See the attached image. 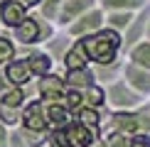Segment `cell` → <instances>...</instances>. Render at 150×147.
Masks as SVG:
<instances>
[{
    "mask_svg": "<svg viewBox=\"0 0 150 147\" xmlns=\"http://www.w3.org/2000/svg\"><path fill=\"white\" fill-rule=\"evenodd\" d=\"M74 120H79L81 125H86L89 130H93L96 135H101V132H103V123H106V118L101 115V110H98V108H89V106H84L81 110H76V113H74Z\"/></svg>",
    "mask_w": 150,
    "mask_h": 147,
    "instance_id": "obj_19",
    "label": "cell"
},
{
    "mask_svg": "<svg viewBox=\"0 0 150 147\" xmlns=\"http://www.w3.org/2000/svg\"><path fill=\"white\" fill-rule=\"evenodd\" d=\"M25 17H27V10L17 0H0V24H3V29L17 27Z\"/></svg>",
    "mask_w": 150,
    "mask_h": 147,
    "instance_id": "obj_15",
    "label": "cell"
},
{
    "mask_svg": "<svg viewBox=\"0 0 150 147\" xmlns=\"http://www.w3.org/2000/svg\"><path fill=\"white\" fill-rule=\"evenodd\" d=\"M84 101L89 108H98L101 110L106 106V93H103V86L101 83H91L84 88Z\"/></svg>",
    "mask_w": 150,
    "mask_h": 147,
    "instance_id": "obj_25",
    "label": "cell"
},
{
    "mask_svg": "<svg viewBox=\"0 0 150 147\" xmlns=\"http://www.w3.org/2000/svg\"><path fill=\"white\" fill-rule=\"evenodd\" d=\"M59 5H62V0H42L40 3V8H37L35 12H40L42 17H47V20H57V12H59Z\"/></svg>",
    "mask_w": 150,
    "mask_h": 147,
    "instance_id": "obj_29",
    "label": "cell"
},
{
    "mask_svg": "<svg viewBox=\"0 0 150 147\" xmlns=\"http://www.w3.org/2000/svg\"><path fill=\"white\" fill-rule=\"evenodd\" d=\"M126 147H150V132H135V135H130Z\"/></svg>",
    "mask_w": 150,
    "mask_h": 147,
    "instance_id": "obj_30",
    "label": "cell"
},
{
    "mask_svg": "<svg viewBox=\"0 0 150 147\" xmlns=\"http://www.w3.org/2000/svg\"><path fill=\"white\" fill-rule=\"evenodd\" d=\"M62 103H64L67 110L74 115L76 110H81V108L86 106V101H84V91H79V88H67L64 96H62Z\"/></svg>",
    "mask_w": 150,
    "mask_h": 147,
    "instance_id": "obj_27",
    "label": "cell"
},
{
    "mask_svg": "<svg viewBox=\"0 0 150 147\" xmlns=\"http://www.w3.org/2000/svg\"><path fill=\"white\" fill-rule=\"evenodd\" d=\"M15 57H17V44L12 42L10 32H0V69Z\"/></svg>",
    "mask_w": 150,
    "mask_h": 147,
    "instance_id": "obj_26",
    "label": "cell"
},
{
    "mask_svg": "<svg viewBox=\"0 0 150 147\" xmlns=\"http://www.w3.org/2000/svg\"><path fill=\"white\" fill-rule=\"evenodd\" d=\"M89 147H106V145H103V140H101V135H98V137H96V140H93V142H91Z\"/></svg>",
    "mask_w": 150,
    "mask_h": 147,
    "instance_id": "obj_35",
    "label": "cell"
},
{
    "mask_svg": "<svg viewBox=\"0 0 150 147\" xmlns=\"http://www.w3.org/2000/svg\"><path fill=\"white\" fill-rule=\"evenodd\" d=\"M101 27H103V10L98 8V5H93V8H89L84 15H79L71 24H67L64 32L69 37H74V39H79V37H86V34L96 32V29H101Z\"/></svg>",
    "mask_w": 150,
    "mask_h": 147,
    "instance_id": "obj_7",
    "label": "cell"
},
{
    "mask_svg": "<svg viewBox=\"0 0 150 147\" xmlns=\"http://www.w3.org/2000/svg\"><path fill=\"white\" fill-rule=\"evenodd\" d=\"M71 42H74V37H69L67 32H54L45 44H42V49H45L49 57L54 59V64H57V61H62V57H64V52L69 49Z\"/></svg>",
    "mask_w": 150,
    "mask_h": 147,
    "instance_id": "obj_17",
    "label": "cell"
},
{
    "mask_svg": "<svg viewBox=\"0 0 150 147\" xmlns=\"http://www.w3.org/2000/svg\"><path fill=\"white\" fill-rule=\"evenodd\" d=\"M121 66H123V57L111 61V64H93L91 71H93V78H96V83H108L113 81V78H121Z\"/></svg>",
    "mask_w": 150,
    "mask_h": 147,
    "instance_id": "obj_21",
    "label": "cell"
},
{
    "mask_svg": "<svg viewBox=\"0 0 150 147\" xmlns=\"http://www.w3.org/2000/svg\"><path fill=\"white\" fill-rule=\"evenodd\" d=\"M135 12H123V10H113V12H103V27L116 29V32H123V29L130 24Z\"/></svg>",
    "mask_w": 150,
    "mask_h": 147,
    "instance_id": "obj_24",
    "label": "cell"
},
{
    "mask_svg": "<svg viewBox=\"0 0 150 147\" xmlns=\"http://www.w3.org/2000/svg\"><path fill=\"white\" fill-rule=\"evenodd\" d=\"M62 76H64L67 88H79V91H84L86 86L96 83L91 66H84V69H69V71H64V74H62Z\"/></svg>",
    "mask_w": 150,
    "mask_h": 147,
    "instance_id": "obj_18",
    "label": "cell"
},
{
    "mask_svg": "<svg viewBox=\"0 0 150 147\" xmlns=\"http://www.w3.org/2000/svg\"><path fill=\"white\" fill-rule=\"evenodd\" d=\"M98 8L103 12H113V10H123V12H135L140 8H145L148 0H98Z\"/></svg>",
    "mask_w": 150,
    "mask_h": 147,
    "instance_id": "obj_23",
    "label": "cell"
},
{
    "mask_svg": "<svg viewBox=\"0 0 150 147\" xmlns=\"http://www.w3.org/2000/svg\"><path fill=\"white\" fill-rule=\"evenodd\" d=\"M103 127L106 130L123 132L126 137H130L135 132H150V118L145 115L143 106L130 108V110H111V115L106 118Z\"/></svg>",
    "mask_w": 150,
    "mask_h": 147,
    "instance_id": "obj_3",
    "label": "cell"
},
{
    "mask_svg": "<svg viewBox=\"0 0 150 147\" xmlns=\"http://www.w3.org/2000/svg\"><path fill=\"white\" fill-rule=\"evenodd\" d=\"M121 78H123V81H126V83H128L138 96L150 98V71H148V69H143V66H135V64H130V61L123 59Z\"/></svg>",
    "mask_w": 150,
    "mask_h": 147,
    "instance_id": "obj_11",
    "label": "cell"
},
{
    "mask_svg": "<svg viewBox=\"0 0 150 147\" xmlns=\"http://www.w3.org/2000/svg\"><path fill=\"white\" fill-rule=\"evenodd\" d=\"M49 132H30L15 125L8 130V147H47Z\"/></svg>",
    "mask_w": 150,
    "mask_h": 147,
    "instance_id": "obj_12",
    "label": "cell"
},
{
    "mask_svg": "<svg viewBox=\"0 0 150 147\" xmlns=\"http://www.w3.org/2000/svg\"><path fill=\"white\" fill-rule=\"evenodd\" d=\"M98 135L89 130L86 125H81L79 120H69L67 125L57 127V130H49V142H57L62 147H89Z\"/></svg>",
    "mask_w": 150,
    "mask_h": 147,
    "instance_id": "obj_4",
    "label": "cell"
},
{
    "mask_svg": "<svg viewBox=\"0 0 150 147\" xmlns=\"http://www.w3.org/2000/svg\"><path fill=\"white\" fill-rule=\"evenodd\" d=\"M98 0H62L59 5V12H57V20H54V24L57 27L64 29L67 24H71L74 20H76L79 15H84L89 8H93Z\"/></svg>",
    "mask_w": 150,
    "mask_h": 147,
    "instance_id": "obj_13",
    "label": "cell"
},
{
    "mask_svg": "<svg viewBox=\"0 0 150 147\" xmlns=\"http://www.w3.org/2000/svg\"><path fill=\"white\" fill-rule=\"evenodd\" d=\"M145 39L150 42V17H148V27H145Z\"/></svg>",
    "mask_w": 150,
    "mask_h": 147,
    "instance_id": "obj_36",
    "label": "cell"
},
{
    "mask_svg": "<svg viewBox=\"0 0 150 147\" xmlns=\"http://www.w3.org/2000/svg\"><path fill=\"white\" fill-rule=\"evenodd\" d=\"M8 130L10 127H5L3 123H0V147H8Z\"/></svg>",
    "mask_w": 150,
    "mask_h": 147,
    "instance_id": "obj_32",
    "label": "cell"
},
{
    "mask_svg": "<svg viewBox=\"0 0 150 147\" xmlns=\"http://www.w3.org/2000/svg\"><path fill=\"white\" fill-rule=\"evenodd\" d=\"M57 24L47 17H42L40 12H27V17L17 24V27L10 29V37L17 47H42L45 42L57 32Z\"/></svg>",
    "mask_w": 150,
    "mask_h": 147,
    "instance_id": "obj_2",
    "label": "cell"
},
{
    "mask_svg": "<svg viewBox=\"0 0 150 147\" xmlns=\"http://www.w3.org/2000/svg\"><path fill=\"white\" fill-rule=\"evenodd\" d=\"M17 3H20L27 12H32V10H37V8H40V3H42V0H17Z\"/></svg>",
    "mask_w": 150,
    "mask_h": 147,
    "instance_id": "obj_31",
    "label": "cell"
},
{
    "mask_svg": "<svg viewBox=\"0 0 150 147\" xmlns=\"http://www.w3.org/2000/svg\"><path fill=\"white\" fill-rule=\"evenodd\" d=\"M17 54L25 57V61H27V66H30V71H32L35 78L54 71V59L42 47H17Z\"/></svg>",
    "mask_w": 150,
    "mask_h": 147,
    "instance_id": "obj_10",
    "label": "cell"
},
{
    "mask_svg": "<svg viewBox=\"0 0 150 147\" xmlns=\"http://www.w3.org/2000/svg\"><path fill=\"white\" fill-rule=\"evenodd\" d=\"M8 86H10V83H8V78H5V74H3V69H0V93H3V91L8 88Z\"/></svg>",
    "mask_w": 150,
    "mask_h": 147,
    "instance_id": "obj_33",
    "label": "cell"
},
{
    "mask_svg": "<svg viewBox=\"0 0 150 147\" xmlns=\"http://www.w3.org/2000/svg\"><path fill=\"white\" fill-rule=\"evenodd\" d=\"M20 127H25L30 132H49V125H47V118H45V103L40 98H30L22 106Z\"/></svg>",
    "mask_w": 150,
    "mask_h": 147,
    "instance_id": "obj_8",
    "label": "cell"
},
{
    "mask_svg": "<svg viewBox=\"0 0 150 147\" xmlns=\"http://www.w3.org/2000/svg\"><path fill=\"white\" fill-rule=\"evenodd\" d=\"M32 88H35V98H40L42 103H52V101H62V96L67 91V83L59 71H49L45 76L35 78Z\"/></svg>",
    "mask_w": 150,
    "mask_h": 147,
    "instance_id": "obj_6",
    "label": "cell"
},
{
    "mask_svg": "<svg viewBox=\"0 0 150 147\" xmlns=\"http://www.w3.org/2000/svg\"><path fill=\"white\" fill-rule=\"evenodd\" d=\"M148 17H150V5H145V8H140V10H135V15H133V20H130V24L121 32V52H123V54H126L128 49L135 44V42L145 39Z\"/></svg>",
    "mask_w": 150,
    "mask_h": 147,
    "instance_id": "obj_9",
    "label": "cell"
},
{
    "mask_svg": "<svg viewBox=\"0 0 150 147\" xmlns=\"http://www.w3.org/2000/svg\"><path fill=\"white\" fill-rule=\"evenodd\" d=\"M103 93H106V106L111 110H130V108H138L145 101L123 78H113V81L103 83Z\"/></svg>",
    "mask_w": 150,
    "mask_h": 147,
    "instance_id": "obj_5",
    "label": "cell"
},
{
    "mask_svg": "<svg viewBox=\"0 0 150 147\" xmlns=\"http://www.w3.org/2000/svg\"><path fill=\"white\" fill-rule=\"evenodd\" d=\"M45 118H47L49 130H57V127L67 125L74 115L67 110V106H64L62 101H52V103H45Z\"/></svg>",
    "mask_w": 150,
    "mask_h": 147,
    "instance_id": "obj_16",
    "label": "cell"
},
{
    "mask_svg": "<svg viewBox=\"0 0 150 147\" xmlns=\"http://www.w3.org/2000/svg\"><path fill=\"white\" fill-rule=\"evenodd\" d=\"M59 64L64 66V71H69V69H84V66H89V59H86L84 49H81V44H79L76 39L69 44V49L64 52V57H62Z\"/></svg>",
    "mask_w": 150,
    "mask_h": 147,
    "instance_id": "obj_20",
    "label": "cell"
},
{
    "mask_svg": "<svg viewBox=\"0 0 150 147\" xmlns=\"http://www.w3.org/2000/svg\"><path fill=\"white\" fill-rule=\"evenodd\" d=\"M47 147H62V145H57V142H47Z\"/></svg>",
    "mask_w": 150,
    "mask_h": 147,
    "instance_id": "obj_37",
    "label": "cell"
},
{
    "mask_svg": "<svg viewBox=\"0 0 150 147\" xmlns=\"http://www.w3.org/2000/svg\"><path fill=\"white\" fill-rule=\"evenodd\" d=\"M0 32H3V24H0Z\"/></svg>",
    "mask_w": 150,
    "mask_h": 147,
    "instance_id": "obj_38",
    "label": "cell"
},
{
    "mask_svg": "<svg viewBox=\"0 0 150 147\" xmlns=\"http://www.w3.org/2000/svg\"><path fill=\"white\" fill-rule=\"evenodd\" d=\"M140 106H143V110H145V115H148V118H150V98H145V101H143Z\"/></svg>",
    "mask_w": 150,
    "mask_h": 147,
    "instance_id": "obj_34",
    "label": "cell"
},
{
    "mask_svg": "<svg viewBox=\"0 0 150 147\" xmlns=\"http://www.w3.org/2000/svg\"><path fill=\"white\" fill-rule=\"evenodd\" d=\"M20 113H22V108L0 106V123H3L5 127H15V125H20Z\"/></svg>",
    "mask_w": 150,
    "mask_h": 147,
    "instance_id": "obj_28",
    "label": "cell"
},
{
    "mask_svg": "<svg viewBox=\"0 0 150 147\" xmlns=\"http://www.w3.org/2000/svg\"><path fill=\"white\" fill-rule=\"evenodd\" d=\"M3 74H5V78H8L10 86H30V83L35 81V76H32V71H30L27 61H25V57H20V54H17L15 59H10L8 64L3 66Z\"/></svg>",
    "mask_w": 150,
    "mask_h": 147,
    "instance_id": "obj_14",
    "label": "cell"
},
{
    "mask_svg": "<svg viewBox=\"0 0 150 147\" xmlns=\"http://www.w3.org/2000/svg\"><path fill=\"white\" fill-rule=\"evenodd\" d=\"M79 44L84 49L86 59H89V66L93 64H111V61L121 59L123 52H121V32L116 29H108V27H101L96 32L86 34V37H79Z\"/></svg>",
    "mask_w": 150,
    "mask_h": 147,
    "instance_id": "obj_1",
    "label": "cell"
},
{
    "mask_svg": "<svg viewBox=\"0 0 150 147\" xmlns=\"http://www.w3.org/2000/svg\"><path fill=\"white\" fill-rule=\"evenodd\" d=\"M126 61H130V64H135V66H143V69L150 71V42L148 39L135 42V44L126 52Z\"/></svg>",
    "mask_w": 150,
    "mask_h": 147,
    "instance_id": "obj_22",
    "label": "cell"
}]
</instances>
